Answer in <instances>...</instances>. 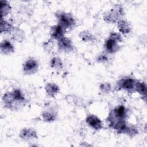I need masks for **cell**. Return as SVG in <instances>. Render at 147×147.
I'll return each instance as SVG.
<instances>
[{
    "mask_svg": "<svg viewBox=\"0 0 147 147\" xmlns=\"http://www.w3.org/2000/svg\"><path fill=\"white\" fill-rule=\"evenodd\" d=\"M4 48L5 51H10L13 50V47L9 42H5L3 45H2V48Z\"/></svg>",
    "mask_w": 147,
    "mask_h": 147,
    "instance_id": "obj_9",
    "label": "cell"
},
{
    "mask_svg": "<svg viewBox=\"0 0 147 147\" xmlns=\"http://www.w3.org/2000/svg\"><path fill=\"white\" fill-rule=\"evenodd\" d=\"M60 25L63 28H68L72 26L75 23L74 18L68 14L61 13L59 17Z\"/></svg>",
    "mask_w": 147,
    "mask_h": 147,
    "instance_id": "obj_2",
    "label": "cell"
},
{
    "mask_svg": "<svg viewBox=\"0 0 147 147\" xmlns=\"http://www.w3.org/2000/svg\"><path fill=\"white\" fill-rule=\"evenodd\" d=\"M119 30L122 33H128L129 32V26L127 25V22L124 21H121L119 22L118 24Z\"/></svg>",
    "mask_w": 147,
    "mask_h": 147,
    "instance_id": "obj_8",
    "label": "cell"
},
{
    "mask_svg": "<svg viewBox=\"0 0 147 147\" xmlns=\"http://www.w3.org/2000/svg\"><path fill=\"white\" fill-rule=\"evenodd\" d=\"M137 82H136L134 80L130 78L123 79L119 82V87L127 91H131L134 89L137 90Z\"/></svg>",
    "mask_w": 147,
    "mask_h": 147,
    "instance_id": "obj_3",
    "label": "cell"
},
{
    "mask_svg": "<svg viewBox=\"0 0 147 147\" xmlns=\"http://www.w3.org/2000/svg\"><path fill=\"white\" fill-rule=\"evenodd\" d=\"M59 47L65 50L70 49L71 48V42L70 40L67 38H61L59 41Z\"/></svg>",
    "mask_w": 147,
    "mask_h": 147,
    "instance_id": "obj_7",
    "label": "cell"
},
{
    "mask_svg": "<svg viewBox=\"0 0 147 147\" xmlns=\"http://www.w3.org/2000/svg\"><path fill=\"white\" fill-rule=\"evenodd\" d=\"M37 68V63L34 60L27 61L24 66V70L26 73H32L36 70Z\"/></svg>",
    "mask_w": 147,
    "mask_h": 147,
    "instance_id": "obj_5",
    "label": "cell"
},
{
    "mask_svg": "<svg viewBox=\"0 0 147 147\" xmlns=\"http://www.w3.org/2000/svg\"><path fill=\"white\" fill-rule=\"evenodd\" d=\"M51 34L55 38L61 39L63 36V28L60 25L55 26L52 29Z\"/></svg>",
    "mask_w": 147,
    "mask_h": 147,
    "instance_id": "obj_6",
    "label": "cell"
},
{
    "mask_svg": "<svg viewBox=\"0 0 147 147\" xmlns=\"http://www.w3.org/2000/svg\"><path fill=\"white\" fill-rule=\"evenodd\" d=\"M121 40V36L117 33H112L109 39L106 41V49L107 52L110 53H113L115 52L118 47L117 44V41Z\"/></svg>",
    "mask_w": 147,
    "mask_h": 147,
    "instance_id": "obj_1",
    "label": "cell"
},
{
    "mask_svg": "<svg viewBox=\"0 0 147 147\" xmlns=\"http://www.w3.org/2000/svg\"><path fill=\"white\" fill-rule=\"evenodd\" d=\"M87 122L95 129H99L102 127V122L94 115L88 116L87 118Z\"/></svg>",
    "mask_w": 147,
    "mask_h": 147,
    "instance_id": "obj_4",
    "label": "cell"
}]
</instances>
